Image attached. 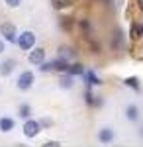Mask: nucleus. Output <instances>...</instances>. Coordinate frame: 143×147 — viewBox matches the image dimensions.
I'll list each match as a JSON object with an SVG mask.
<instances>
[{"label":"nucleus","instance_id":"nucleus-1","mask_svg":"<svg viewBox=\"0 0 143 147\" xmlns=\"http://www.w3.org/2000/svg\"><path fill=\"white\" fill-rule=\"evenodd\" d=\"M35 34L30 32V30H26V32H20L18 37H16V45L20 47L22 51H30L32 47H35Z\"/></svg>","mask_w":143,"mask_h":147},{"label":"nucleus","instance_id":"nucleus-2","mask_svg":"<svg viewBox=\"0 0 143 147\" xmlns=\"http://www.w3.org/2000/svg\"><path fill=\"white\" fill-rule=\"evenodd\" d=\"M24 136L28 137V139H33V137H37L41 134V124H39V120H33V118H28V120H24Z\"/></svg>","mask_w":143,"mask_h":147},{"label":"nucleus","instance_id":"nucleus-3","mask_svg":"<svg viewBox=\"0 0 143 147\" xmlns=\"http://www.w3.org/2000/svg\"><path fill=\"white\" fill-rule=\"evenodd\" d=\"M0 35L4 37V41L8 43H16V37H18V30L12 22H2L0 24Z\"/></svg>","mask_w":143,"mask_h":147},{"label":"nucleus","instance_id":"nucleus-4","mask_svg":"<svg viewBox=\"0 0 143 147\" xmlns=\"http://www.w3.org/2000/svg\"><path fill=\"white\" fill-rule=\"evenodd\" d=\"M33 82H35V75H33L32 71H24V73H20V77L16 80V86H18V90L26 92L33 86Z\"/></svg>","mask_w":143,"mask_h":147},{"label":"nucleus","instance_id":"nucleus-5","mask_svg":"<svg viewBox=\"0 0 143 147\" xmlns=\"http://www.w3.org/2000/svg\"><path fill=\"white\" fill-rule=\"evenodd\" d=\"M28 61H30V65H41L45 61V49L43 47H32L30 49V53H28Z\"/></svg>","mask_w":143,"mask_h":147},{"label":"nucleus","instance_id":"nucleus-6","mask_svg":"<svg viewBox=\"0 0 143 147\" xmlns=\"http://www.w3.org/2000/svg\"><path fill=\"white\" fill-rule=\"evenodd\" d=\"M16 67H18V61H16V59H12V57L4 59V61L0 63V77H10L12 73L16 71Z\"/></svg>","mask_w":143,"mask_h":147},{"label":"nucleus","instance_id":"nucleus-7","mask_svg":"<svg viewBox=\"0 0 143 147\" xmlns=\"http://www.w3.org/2000/svg\"><path fill=\"white\" fill-rule=\"evenodd\" d=\"M116 139V134H114V129L112 127H100L98 129V141L102 145H108Z\"/></svg>","mask_w":143,"mask_h":147},{"label":"nucleus","instance_id":"nucleus-8","mask_svg":"<svg viewBox=\"0 0 143 147\" xmlns=\"http://www.w3.org/2000/svg\"><path fill=\"white\" fill-rule=\"evenodd\" d=\"M14 125H16L14 118H10V116H2L0 118V131L2 134H10L12 129H14Z\"/></svg>","mask_w":143,"mask_h":147},{"label":"nucleus","instance_id":"nucleus-9","mask_svg":"<svg viewBox=\"0 0 143 147\" xmlns=\"http://www.w3.org/2000/svg\"><path fill=\"white\" fill-rule=\"evenodd\" d=\"M80 77L84 79V82H86V86H100V84H102V80H100L98 77H96V75L92 73V71H84V73H82Z\"/></svg>","mask_w":143,"mask_h":147},{"label":"nucleus","instance_id":"nucleus-10","mask_svg":"<svg viewBox=\"0 0 143 147\" xmlns=\"http://www.w3.org/2000/svg\"><path fill=\"white\" fill-rule=\"evenodd\" d=\"M59 86L61 88H73L75 86V77L73 75H69V73H61V77H59Z\"/></svg>","mask_w":143,"mask_h":147},{"label":"nucleus","instance_id":"nucleus-11","mask_svg":"<svg viewBox=\"0 0 143 147\" xmlns=\"http://www.w3.org/2000/svg\"><path fill=\"white\" fill-rule=\"evenodd\" d=\"M123 112H125V118H127L130 122H137V120H139V108H137L135 104H127Z\"/></svg>","mask_w":143,"mask_h":147},{"label":"nucleus","instance_id":"nucleus-12","mask_svg":"<svg viewBox=\"0 0 143 147\" xmlns=\"http://www.w3.org/2000/svg\"><path fill=\"white\" fill-rule=\"evenodd\" d=\"M18 116H20L22 120L32 118V106H30V104H26V102H22V104L18 106Z\"/></svg>","mask_w":143,"mask_h":147},{"label":"nucleus","instance_id":"nucleus-13","mask_svg":"<svg viewBox=\"0 0 143 147\" xmlns=\"http://www.w3.org/2000/svg\"><path fill=\"white\" fill-rule=\"evenodd\" d=\"M86 69L82 67L80 63H73V65H69V69H67V73L69 75H73V77H77V75H82Z\"/></svg>","mask_w":143,"mask_h":147},{"label":"nucleus","instance_id":"nucleus-14","mask_svg":"<svg viewBox=\"0 0 143 147\" xmlns=\"http://www.w3.org/2000/svg\"><path fill=\"white\" fill-rule=\"evenodd\" d=\"M123 84H125L127 88H133V90H139V88H141L137 77H127V79H123Z\"/></svg>","mask_w":143,"mask_h":147},{"label":"nucleus","instance_id":"nucleus-15","mask_svg":"<svg viewBox=\"0 0 143 147\" xmlns=\"http://www.w3.org/2000/svg\"><path fill=\"white\" fill-rule=\"evenodd\" d=\"M121 41H123V35H121L120 30H116V37H112V47L118 49V47L121 45Z\"/></svg>","mask_w":143,"mask_h":147},{"label":"nucleus","instance_id":"nucleus-16","mask_svg":"<svg viewBox=\"0 0 143 147\" xmlns=\"http://www.w3.org/2000/svg\"><path fill=\"white\" fill-rule=\"evenodd\" d=\"M4 4L10 6V8H18V6L22 4V0H4Z\"/></svg>","mask_w":143,"mask_h":147},{"label":"nucleus","instance_id":"nucleus-17","mask_svg":"<svg viewBox=\"0 0 143 147\" xmlns=\"http://www.w3.org/2000/svg\"><path fill=\"white\" fill-rule=\"evenodd\" d=\"M132 37H133V39L139 37V26H137V24H133V26H132Z\"/></svg>","mask_w":143,"mask_h":147},{"label":"nucleus","instance_id":"nucleus-18","mask_svg":"<svg viewBox=\"0 0 143 147\" xmlns=\"http://www.w3.org/2000/svg\"><path fill=\"white\" fill-rule=\"evenodd\" d=\"M71 0H57L55 2V8H63V6H69Z\"/></svg>","mask_w":143,"mask_h":147},{"label":"nucleus","instance_id":"nucleus-19","mask_svg":"<svg viewBox=\"0 0 143 147\" xmlns=\"http://www.w3.org/2000/svg\"><path fill=\"white\" fill-rule=\"evenodd\" d=\"M39 124H41V127H51V124H53V122H51L49 118H43V120H39Z\"/></svg>","mask_w":143,"mask_h":147},{"label":"nucleus","instance_id":"nucleus-20","mask_svg":"<svg viewBox=\"0 0 143 147\" xmlns=\"http://www.w3.org/2000/svg\"><path fill=\"white\" fill-rule=\"evenodd\" d=\"M45 147H59V141H45Z\"/></svg>","mask_w":143,"mask_h":147},{"label":"nucleus","instance_id":"nucleus-21","mask_svg":"<svg viewBox=\"0 0 143 147\" xmlns=\"http://www.w3.org/2000/svg\"><path fill=\"white\" fill-rule=\"evenodd\" d=\"M4 49H6V45H4V41H2V39H0V55H2V53H4Z\"/></svg>","mask_w":143,"mask_h":147},{"label":"nucleus","instance_id":"nucleus-22","mask_svg":"<svg viewBox=\"0 0 143 147\" xmlns=\"http://www.w3.org/2000/svg\"><path fill=\"white\" fill-rule=\"evenodd\" d=\"M139 8H141V10H143V0H139Z\"/></svg>","mask_w":143,"mask_h":147},{"label":"nucleus","instance_id":"nucleus-23","mask_svg":"<svg viewBox=\"0 0 143 147\" xmlns=\"http://www.w3.org/2000/svg\"><path fill=\"white\" fill-rule=\"evenodd\" d=\"M139 136H141V137H143V127H139Z\"/></svg>","mask_w":143,"mask_h":147}]
</instances>
